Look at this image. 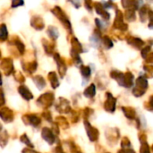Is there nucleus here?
<instances>
[{
	"mask_svg": "<svg viewBox=\"0 0 153 153\" xmlns=\"http://www.w3.org/2000/svg\"><path fill=\"white\" fill-rule=\"evenodd\" d=\"M51 13L61 22L62 25L65 27V30H67L70 33H72L73 30H72V24L70 22V20L68 19V17L66 16L65 13L60 8V6L56 5L51 9Z\"/></svg>",
	"mask_w": 153,
	"mask_h": 153,
	"instance_id": "f257e3e1",
	"label": "nucleus"
},
{
	"mask_svg": "<svg viewBox=\"0 0 153 153\" xmlns=\"http://www.w3.org/2000/svg\"><path fill=\"white\" fill-rule=\"evenodd\" d=\"M55 101V94L52 91H47L40 95L37 100V105L45 109L50 108Z\"/></svg>",
	"mask_w": 153,
	"mask_h": 153,
	"instance_id": "f03ea898",
	"label": "nucleus"
},
{
	"mask_svg": "<svg viewBox=\"0 0 153 153\" xmlns=\"http://www.w3.org/2000/svg\"><path fill=\"white\" fill-rule=\"evenodd\" d=\"M113 29L122 31V32L126 31L128 29V24L125 22L124 13L119 9L116 10V17H115V20L113 22Z\"/></svg>",
	"mask_w": 153,
	"mask_h": 153,
	"instance_id": "7ed1b4c3",
	"label": "nucleus"
},
{
	"mask_svg": "<svg viewBox=\"0 0 153 153\" xmlns=\"http://www.w3.org/2000/svg\"><path fill=\"white\" fill-rule=\"evenodd\" d=\"M0 69L5 76H9L14 72L13 62L10 57H4L0 62Z\"/></svg>",
	"mask_w": 153,
	"mask_h": 153,
	"instance_id": "20e7f679",
	"label": "nucleus"
},
{
	"mask_svg": "<svg viewBox=\"0 0 153 153\" xmlns=\"http://www.w3.org/2000/svg\"><path fill=\"white\" fill-rule=\"evenodd\" d=\"M23 123L27 126H30L32 127H39L41 124V118L37 114H25L22 117Z\"/></svg>",
	"mask_w": 153,
	"mask_h": 153,
	"instance_id": "39448f33",
	"label": "nucleus"
},
{
	"mask_svg": "<svg viewBox=\"0 0 153 153\" xmlns=\"http://www.w3.org/2000/svg\"><path fill=\"white\" fill-rule=\"evenodd\" d=\"M83 124H84V127H85V130H86V133H87L89 140L91 142H92V143L98 141V139L100 137L99 130L96 127L92 126L88 120H84Z\"/></svg>",
	"mask_w": 153,
	"mask_h": 153,
	"instance_id": "423d86ee",
	"label": "nucleus"
},
{
	"mask_svg": "<svg viewBox=\"0 0 153 153\" xmlns=\"http://www.w3.org/2000/svg\"><path fill=\"white\" fill-rule=\"evenodd\" d=\"M56 109L59 114H69L72 110L69 100L63 97L58 99V101L56 104Z\"/></svg>",
	"mask_w": 153,
	"mask_h": 153,
	"instance_id": "0eeeda50",
	"label": "nucleus"
},
{
	"mask_svg": "<svg viewBox=\"0 0 153 153\" xmlns=\"http://www.w3.org/2000/svg\"><path fill=\"white\" fill-rule=\"evenodd\" d=\"M117 107V99L112 95L111 92L106 93V100L104 102V109L108 113H114Z\"/></svg>",
	"mask_w": 153,
	"mask_h": 153,
	"instance_id": "6e6552de",
	"label": "nucleus"
},
{
	"mask_svg": "<svg viewBox=\"0 0 153 153\" xmlns=\"http://www.w3.org/2000/svg\"><path fill=\"white\" fill-rule=\"evenodd\" d=\"M54 60L56 63V66H57V70H58L60 78H64L66 74V71H67V66H66V64H65L64 58L58 53H55Z\"/></svg>",
	"mask_w": 153,
	"mask_h": 153,
	"instance_id": "1a4fd4ad",
	"label": "nucleus"
},
{
	"mask_svg": "<svg viewBox=\"0 0 153 153\" xmlns=\"http://www.w3.org/2000/svg\"><path fill=\"white\" fill-rule=\"evenodd\" d=\"M9 46H13L14 48L17 49L16 51L18 52V54L20 56H22L24 54V52H25L24 43L17 36H13V37L11 38V39L9 40Z\"/></svg>",
	"mask_w": 153,
	"mask_h": 153,
	"instance_id": "9d476101",
	"label": "nucleus"
},
{
	"mask_svg": "<svg viewBox=\"0 0 153 153\" xmlns=\"http://www.w3.org/2000/svg\"><path fill=\"white\" fill-rule=\"evenodd\" d=\"M0 118L6 124L12 123L14 119V114L13 111L7 108V107H3L0 108Z\"/></svg>",
	"mask_w": 153,
	"mask_h": 153,
	"instance_id": "9b49d317",
	"label": "nucleus"
},
{
	"mask_svg": "<svg viewBox=\"0 0 153 153\" xmlns=\"http://www.w3.org/2000/svg\"><path fill=\"white\" fill-rule=\"evenodd\" d=\"M41 137L49 145H53L56 142V135L48 127H44L41 130Z\"/></svg>",
	"mask_w": 153,
	"mask_h": 153,
	"instance_id": "f8f14e48",
	"label": "nucleus"
},
{
	"mask_svg": "<svg viewBox=\"0 0 153 153\" xmlns=\"http://www.w3.org/2000/svg\"><path fill=\"white\" fill-rule=\"evenodd\" d=\"M93 7H94L95 11H96V13L100 16H101L103 18V20H105L107 22L109 21V19H110V13L103 7L101 2H96V3H94L93 4Z\"/></svg>",
	"mask_w": 153,
	"mask_h": 153,
	"instance_id": "ddd939ff",
	"label": "nucleus"
},
{
	"mask_svg": "<svg viewBox=\"0 0 153 153\" xmlns=\"http://www.w3.org/2000/svg\"><path fill=\"white\" fill-rule=\"evenodd\" d=\"M106 138L109 143H116L120 138V133L118 128H109L106 131Z\"/></svg>",
	"mask_w": 153,
	"mask_h": 153,
	"instance_id": "4468645a",
	"label": "nucleus"
},
{
	"mask_svg": "<svg viewBox=\"0 0 153 153\" xmlns=\"http://www.w3.org/2000/svg\"><path fill=\"white\" fill-rule=\"evenodd\" d=\"M30 26L36 30H42L45 28L43 18L39 15H33L30 18Z\"/></svg>",
	"mask_w": 153,
	"mask_h": 153,
	"instance_id": "2eb2a0df",
	"label": "nucleus"
},
{
	"mask_svg": "<svg viewBox=\"0 0 153 153\" xmlns=\"http://www.w3.org/2000/svg\"><path fill=\"white\" fill-rule=\"evenodd\" d=\"M126 39L127 41V43L132 46L133 48H136V49H141L143 46H144V41L137 37H134L131 35H128L126 37Z\"/></svg>",
	"mask_w": 153,
	"mask_h": 153,
	"instance_id": "dca6fc26",
	"label": "nucleus"
},
{
	"mask_svg": "<svg viewBox=\"0 0 153 153\" xmlns=\"http://www.w3.org/2000/svg\"><path fill=\"white\" fill-rule=\"evenodd\" d=\"M22 67L24 72H26L28 74H32L36 72L38 68V63L36 60L30 61V62H22Z\"/></svg>",
	"mask_w": 153,
	"mask_h": 153,
	"instance_id": "f3484780",
	"label": "nucleus"
},
{
	"mask_svg": "<svg viewBox=\"0 0 153 153\" xmlns=\"http://www.w3.org/2000/svg\"><path fill=\"white\" fill-rule=\"evenodd\" d=\"M101 37H102V34H101V31L98 29H96L92 35L91 36L90 38V40L91 42V45L92 47L94 48H99L100 45H101Z\"/></svg>",
	"mask_w": 153,
	"mask_h": 153,
	"instance_id": "a211bd4d",
	"label": "nucleus"
},
{
	"mask_svg": "<svg viewBox=\"0 0 153 153\" xmlns=\"http://www.w3.org/2000/svg\"><path fill=\"white\" fill-rule=\"evenodd\" d=\"M134 75L131 72H126L124 74V79H123V83L122 87L125 88H132L134 86Z\"/></svg>",
	"mask_w": 153,
	"mask_h": 153,
	"instance_id": "6ab92c4d",
	"label": "nucleus"
},
{
	"mask_svg": "<svg viewBox=\"0 0 153 153\" xmlns=\"http://www.w3.org/2000/svg\"><path fill=\"white\" fill-rule=\"evenodd\" d=\"M18 92L19 94L27 101H30V100L33 99V94L31 93V91H30V89L26 86L22 84L21 86H19L18 88Z\"/></svg>",
	"mask_w": 153,
	"mask_h": 153,
	"instance_id": "aec40b11",
	"label": "nucleus"
},
{
	"mask_svg": "<svg viewBox=\"0 0 153 153\" xmlns=\"http://www.w3.org/2000/svg\"><path fill=\"white\" fill-rule=\"evenodd\" d=\"M41 42H42V46L44 48V50H45V53L48 56H51L53 55V52L55 50V43L54 41H50L47 39H41Z\"/></svg>",
	"mask_w": 153,
	"mask_h": 153,
	"instance_id": "412c9836",
	"label": "nucleus"
},
{
	"mask_svg": "<svg viewBox=\"0 0 153 153\" xmlns=\"http://www.w3.org/2000/svg\"><path fill=\"white\" fill-rule=\"evenodd\" d=\"M135 88L143 91H146L149 88V82L147 79L144 76H139L135 81Z\"/></svg>",
	"mask_w": 153,
	"mask_h": 153,
	"instance_id": "4be33fe9",
	"label": "nucleus"
},
{
	"mask_svg": "<svg viewBox=\"0 0 153 153\" xmlns=\"http://www.w3.org/2000/svg\"><path fill=\"white\" fill-rule=\"evenodd\" d=\"M9 141V134L0 123V147L4 148Z\"/></svg>",
	"mask_w": 153,
	"mask_h": 153,
	"instance_id": "5701e85b",
	"label": "nucleus"
},
{
	"mask_svg": "<svg viewBox=\"0 0 153 153\" xmlns=\"http://www.w3.org/2000/svg\"><path fill=\"white\" fill-rule=\"evenodd\" d=\"M71 45H72V51H74V52H75L77 54H81V53H83L84 52L83 48H82V45L78 40L77 38L73 37L71 39Z\"/></svg>",
	"mask_w": 153,
	"mask_h": 153,
	"instance_id": "b1692460",
	"label": "nucleus"
},
{
	"mask_svg": "<svg viewBox=\"0 0 153 153\" xmlns=\"http://www.w3.org/2000/svg\"><path fill=\"white\" fill-rule=\"evenodd\" d=\"M125 117L130 120H134L136 117V111L134 108L132 107H122L121 108Z\"/></svg>",
	"mask_w": 153,
	"mask_h": 153,
	"instance_id": "393cba45",
	"label": "nucleus"
},
{
	"mask_svg": "<svg viewBox=\"0 0 153 153\" xmlns=\"http://www.w3.org/2000/svg\"><path fill=\"white\" fill-rule=\"evenodd\" d=\"M48 81L51 84V87L53 89H56L60 85V82H59V80H58V77H57L56 72H49L48 74Z\"/></svg>",
	"mask_w": 153,
	"mask_h": 153,
	"instance_id": "a878e982",
	"label": "nucleus"
},
{
	"mask_svg": "<svg viewBox=\"0 0 153 153\" xmlns=\"http://www.w3.org/2000/svg\"><path fill=\"white\" fill-rule=\"evenodd\" d=\"M150 10H151V8H150L149 4H143L139 8V16H140V19H141L142 22H146Z\"/></svg>",
	"mask_w": 153,
	"mask_h": 153,
	"instance_id": "bb28decb",
	"label": "nucleus"
},
{
	"mask_svg": "<svg viewBox=\"0 0 153 153\" xmlns=\"http://www.w3.org/2000/svg\"><path fill=\"white\" fill-rule=\"evenodd\" d=\"M32 81H33V82L35 83L36 87H37L39 91L43 90V89L46 87V85H47L45 79H44L41 75H35V76H33V77H32Z\"/></svg>",
	"mask_w": 153,
	"mask_h": 153,
	"instance_id": "cd10ccee",
	"label": "nucleus"
},
{
	"mask_svg": "<svg viewBox=\"0 0 153 153\" xmlns=\"http://www.w3.org/2000/svg\"><path fill=\"white\" fill-rule=\"evenodd\" d=\"M110 77L112 79H114L115 81H117V83L122 87L123 79H124V73H122L121 71H118V70H112L110 72Z\"/></svg>",
	"mask_w": 153,
	"mask_h": 153,
	"instance_id": "c85d7f7f",
	"label": "nucleus"
},
{
	"mask_svg": "<svg viewBox=\"0 0 153 153\" xmlns=\"http://www.w3.org/2000/svg\"><path fill=\"white\" fill-rule=\"evenodd\" d=\"M84 97L87 99H92L96 95V85L94 83H91L83 91Z\"/></svg>",
	"mask_w": 153,
	"mask_h": 153,
	"instance_id": "c756f323",
	"label": "nucleus"
},
{
	"mask_svg": "<svg viewBox=\"0 0 153 153\" xmlns=\"http://www.w3.org/2000/svg\"><path fill=\"white\" fill-rule=\"evenodd\" d=\"M47 33L49 36V38L51 39L52 41H55L58 39L59 37V32L56 27L55 26H48L47 29Z\"/></svg>",
	"mask_w": 153,
	"mask_h": 153,
	"instance_id": "7c9ffc66",
	"label": "nucleus"
},
{
	"mask_svg": "<svg viewBox=\"0 0 153 153\" xmlns=\"http://www.w3.org/2000/svg\"><path fill=\"white\" fill-rule=\"evenodd\" d=\"M55 123L57 125V126H58L59 128H62V129H65V130L69 128V123H68L67 119H66L65 117H62V116L56 117Z\"/></svg>",
	"mask_w": 153,
	"mask_h": 153,
	"instance_id": "2f4dec72",
	"label": "nucleus"
},
{
	"mask_svg": "<svg viewBox=\"0 0 153 153\" xmlns=\"http://www.w3.org/2000/svg\"><path fill=\"white\" fill-rule=\"evenodd\" d=\"M101 45L106 48V49H110L113 48L114 43L112 41V39L108 36V35H104L101 37Z\"/></svg>",
	"mask_w": 153,
	"mask_h": 153,
	"instance_id": "473e14b6",
	"label": "nucleus"
},
{
	"mask_svg": "<svg viewBox=\"0 0 153 153\" xmlns=\"http://www.w3.org/2000/svg\"><path fill=\"white\" fill-rule=\"evenodd\" d=\"M8 39V30L4 23H0V42L5 41Z\"/></svg>",
	"mask_w": 153,
	"mask_h": 153,
	"instance_id": "72a5a7b5",
	"label": "nucleus"
},
{
	"mask_svg": "<svg viewBox=\"0 0 153 153\" xmlns=\"http://www.w3.org/2000/svg\"><path fill=\"white\" fill-rule=\"evenodd\" d=\"M124 18H126V21L128 22H134L136 20V14H135V11L133 9H126L124 14Z\"/></svg>",
	"mask_w": 153,
	"mask_h": 153,
	"instance_id": "f704fd0d",
	"label": "nucleus"
},
{
	"mask_svg": "<svg viewBox=\"0 0 153 153\" xmlns=\"http://www.w3.org/2000/svg\"><path fill=\"white\" fill-rule=\"evenodd\" d=\"M80 72L84 79H88L91 75V69L90 66H87V65H82L80 67Z\"/></svg>",
	"mask_w": 153,
	"mask_h": 153,
	"instance_id": "c9c22d12",
	"label": "nucleus"
},
{
	"mask_svg": "<svg viewBox=\"0 0 153 153\" xmlns=\"http://www.w3.org/2000/svg\"><path fill=\"white\" fill-rule=\"evenodd\" d=\"M71 56H72V59H73L74 64L75 65V66L80 68L82 65V61L79 54H77V53H75V52H74V51L71 50Z\"/></svg>",
	"mask_w": 153,
	"mask_h": 153,
	"instance_id": "e433bc0d",
	"label": "nucleus"
},
{
	"mask_svg": "<svg viewBox=\"0 0 153 153\" xmlns=\"http://www.w3.org/2000/svg\"><path fill=\"white\" fill-rule=\"evenodd\" d=\"M20 141H21V143H22L25 145H27L30 149H33L34 148V145L32 144V143L30 142V140L29 139V137H28V135L26 134H22V136L20 137Z\"/></svg>",
	"mask_w": 153,
	"mask_h": 153,
	"instance_id": "4c0bfd02",
	"label": "nucleus"
},
{
	"mask_svg": "<svg viewBox=\"0 0 153 153\" xmlns=\"http://www.w3.org/2000/svg\"><path fill=\"white\" fill-rule=\"evenodd\" d=\"M13 77H14L15 81H17L18 82L23 83L25 82V77L23 76V74H22V72H20V71H14L13 73Z\"/></svg>",
	"mask_w": 153,
	"mask_h": 153,
	"instance_id": "58836bf2",
	"label": "nucleus"
},
{
	"mask_svg": "<svg viewBox=\"0 0 153 153\" xmlns=\"http://www.w3.org/2000/svg\"><path fill=\"white\" fill-rule=\"evenodd\" d=\"M68 146H69V150L71 153H82L80 150V148L74 142H68Z\"/></svg>",
	"mask_w": 153,
	"mask_h": 153,
	"instance_id": "ea45409f",
	"label": "nucleus"
},
{
	"mask_svg": "<svg viewBox=\"0 0 153 153\" xmlns=\"http://www.w3.org/2000/svg\"><path fill=\"white\" fill-rule=\"evenodd\" d=\"M121 147H122V150H126V149H129L131 148V142L129 140L128 137L125 136L122 138V141H121Z\"/></svg>",
	"mask_w": 153,
	"mask_h": 153,
	"instance_id": "a19ab883",
	"label": "nucleus"
},
{
	"mask_svg": "<svg viewBox=\"0 0 153 153\" xmlns=\"http://www.w3.org/2000/svg\"><path fill=\"white\" fill-rule=\"evenodd\" d=\"M72 115H71V121L74 123V124H76L79 120H80V113L76 110H71L70 112Z\"/></svg>",
	"mask_w": 153,
	"mask_h": 153,
	"instance_id": "79ce46f5",
	"label": "nucleus"
},
{
	"mask_svg": "<svg viewBox=\"0 0 153 153\" xmlns=\"http://www.w3.org/2000/svg\"><path fill=\"white\" fill-rule=\"evenodd\" d=\"M94 113V110L91 108H85L82 111V114H83V118L84 120H87L92 114Z\"/></svg>",
	"mask_w": 153,
	"mask_h": 153,
	"instance_id": "37998d69",
	"label": "nucleus"
},
{
	"mask_svg": "<svg viewBox=\"0 0 153 153\" xmlns=\"http://www.w3.org/2000/svg\"><path fill=\"white\" fill-rule=\"evenodd\" d=\"M140 153H152L151 152V147H150V145L148 144V143H141Z\"/></svg>",
	"mask_w": 153,
	"mask_h": 153,
	"instance_id": "c03bdc74",
	"label": "nucleus"
},
{
	"mask_svg": "<svg viewBox=\"0 0 153 153\" xmlns=\"http://www.w3.org/2000/svg\"><path fill=\"white\" fill-rule=\"evenodd\" d=\"M150 53H152V47H151V46H146V47H144V48L142 49V51H141V54H142V56L143 57V59H145V58L147 57V56H148Z\"/></svg>",
	"mask_w": 153,
	"mask_h": 153,
	"instance_id": "a18cd8bd",
	"label": "nucleus"
},
{
	"mask_svg": "<svg viewBox=\"0 0 153 153\" xmlns=\"http://www.w3.org/2000/svg\"><path fill=\"white\" fill-rule=\"evenodd\" d=\"M152 99H153V96L152 95V96L150 97V99H149V101H148V102H146V103H144L145 109H147V110H149V111H151V112L153 110Z\"/></svg>",
	"mask_w": 153,
	"mask_h": 153,
	"instance_id": "49530a36",
	"label": "nucleus"
},
{
	"mask_svg": "<svg viewBox=\"0 0 153 153\" xmlns=\"http://www.w3.org/2000/svg\"><path fill=\"white\" fill-rule=\"evenodd\" d=\"M42 117L49 123L52 122V116H51V113L49 111H44L42 113Z\"/></svg>",
	"mask_w": 153,
	"mask_h": 153,
	"instance_id": "de8ad7c7",
	"label": "nucleus"
},
{
	"mask_svg": "<svg viewBox=\"0 0 153 153\" xmlns=\"http://www.w3.org/2000/svg\"><path fill=\"white\" fill-rule=\"evenodd\" d=\"M24 4V2L23 1H20V0H13L12 1V8H15V7H19L21 5H23Z\"/></svg>",
	"mask_w": 153,
	"mask_h": 153,
	"instance_id": "09e8293b",
	"label": "nucleus"
},
{
	"mask_svg": "<svg viewBox=\"0 0 153 153\" xmlns=\"http://www.w3.org/2000/svg\"><path fill=\"white\" fill-rule=\"evenodd\" d=\"M143 69L146 72V74H150V76L152 77V74L153 71L152 65H143Z\"/></svg>",
	"mask_w": 153,
	"mask_h": 153,
	"instance_id": "8fccbe9b",
	"label": "nucleus"
},
{
	"mask_svg": "<svg viewBox=\"0 0 153 153\" xmlns=\"http://www.w3.org/2000/svg\"><path fill=\"white\" fill-rule=\"evenodd\" d=\"M4 103H5L4 94V91H3V90L0 88V108L4 107Z\"/></svg>",
	"mask_w": 153,
	"mask_h": 153,
	"instance_id": "3c124183",
	"label": "nucleus"
},
{
	"mask_svg": "<svg viewBox=\"0 0 153 153\" xmlns=\"http://www.w3.org/2000/svg\"><path fill=\"white\" fill-rule=\"evenodd\" d=\"M95 24H96V26H97V29L98 30H100V31H101V30L102 29H104V24H103V22H101L100 19H98V18H96L95 19Z\"/></svg>",
	"mask_w": 153,
	"mask_h": 153,
	"instance_id": "603ef678",
	"label": "nucleus"
},
{
	"mask_svg": "<svg viewBox=\"0 0 153 153\" xmlns=\"http://www.w3.org/2000/svg\"><path fill=\"white\" fill-rule=\"evenodd\" d=\"M139 141L141 143H147V135L144 134V133H140L139 134Z\"/></svg>",
	"mask_w": 153,
	"mask_h": 153,
	"instance_id": "864d4df0",
	"label": "nucleus"
},
{
	"mask_svg": "<svg viewBox=\"0 0 153 153\" xmlns=\"http://www.w3.org/2000/svg\"><path fill=\"white\" fill-rule=\"evenodd\" d=\"M92 4H93V3H92L91 1H85V2H84V5H85L86 9H87L88 11H90V12L92 11V7H93Z\"/></svg>",
	"mask_w": 153,
	"mask_h": 153,
	"instance_id": "5fc2aeb1",
	"label": "nucleus"
},
{
	"mask_svg": "<svg viewBox=\"0 0 153 153\" xmlns=\"http://www.w3.org/2000/svg\"><path fill=\"white\" fill-rule=\"evenodd\" d=\"M102 4V5H103V7L106 9V8H112V6L114 5V3L113 2H111V1H108V2H103V3H101Z\"/></svg>",
	"mask_w": 153,
	"mask_h": 153,
	"instance_id": "6e6d98bb",
	"label": "nucleus"
},
{
	"mask_svg": "<svg viewBox=\"0 0 153 153\" xmlns=\"http://www.w3.org/2000/svg\"><path fill=\"white\" fill-rule=\"evenodd\" d=\"M54 153H65V152H64L63 147L61 146V144H58V145L55 148V150H54Z\"/></svg>",
	"mask_w": 153,
	"mask_h": 153,
	"instance_id": "4d7b16f0",
	"label": "nucleus"
},
{
	"mask_svg": "<svg viewBox=\"0 0 153 153\" xmlns=\"http://www.w3.org/2000/svg\"><path fill=\"white\" fill-rule=\"evenodd\" d=\"M117 153H135V152L132 149V148H129V149H126V150H119Z\"/></svg>",
	"mask_w": 153,
	"mask_h": 153,
	"instance_id": "13d9d810",
	"label": "nucleus"
},
{
	"mask_svg": "<svg viewBox=\"0 0 153 153\" xmlns=\"http://www.w3.org/2000/svg\"><path fill=\"white\" fill-rule=\"evenodd\" d=\"M22 153H39V152H38L34 151L33 149H30V148H25V149H23V150H22Z\"/></svg>",
	"mask_w": 153,
	"mask_h": 153,
	"instance_id": "bf43d9fd",
	"label": "nucleus"
},
{
	"mask_svg": "<svg viewBox=\"0 0 153 153\" xmlns=\"http://www.w3.org/2000/svg\"><path fill=\"white\" fill-rule=\"evenodd\" d=\"M71 3H72V4L75 6V8H77V9H78V8L80 7V5H81V2H79V1H74V2L72 1Z\"/></svg>",
	"mask_w": 153,
	"mask_h": 153,
	"instance_id": "052dcab7",
	"label": "nucleus"
},
{
	"mask_svg": "<svg viewBox=\"0 0 153 153\" xmlns=\"http://www.w3.org/2000/svg\"><path fill=\"white\" fill-rule=\"evenodd\" d=\"M2 84H3V80H2V74L0 72V86H2Z\"/></svg>",
	"mask_w": 153,
	"mask_h": 153,
	"instance_id": "680f3d73",
	"label": "nucleus"
},
{
	"mask_svg": "<svg viewBox=\"0 0 153 153\" xmlns=\"http://www.w3.org/2000/svg\"><path fill=\"white\" fill-rule=\"evenodd\" d=\"M1 57H2V55H1V51H0V59H1Z\"/></svg>",
	"mask_w": 153,
	"mask_h": 153,
	"instance_id": "e2e57ef3",
	"label": "nucleus"
},
{
	"mask_svg": "<svg viewBox=\"0 0 153 153\" xmlns=\"http://www.w3.org/2000/svg\"><path fill=\"white\" fill-rule=\"evenodd\" d=\"M106 153H110V152H106Z\"/></svg>",
	"mask_w": 153,
	"mask_h": 153,
	"instance_id": "0e129e2a",
	"label": "nucleus"
}]
</instances>
